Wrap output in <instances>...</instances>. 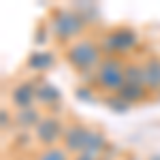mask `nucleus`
Returning a JSON list of instances; mask_svg holds the SVG:
<instances>
[{
    "label": "nucleus",
    "mask_w": 160,
    "mask_h": 160,
    "mask_svg": "<svg viewBox=\"0 0 160 160\" xmlns=\"http://www.w3.org/2000/svg\"><path fill=\"white\" fill-rule=\"evenodd\" d=\"M102 58L105 53L100 49V41L98 37H92V34H86L79 41L71 43L68 47H64V60L68 62V66L86 86L92 83V77L100 66Z\"/></svg>",
    "instance_id": "f257e3e1"
},
{
    "label": "nucleus",
    "mask_w": 160,
    "mask_h": 160,
    "mask_svg": "<svg viewBox=\"0 0 160 160\" xmlns=\"http://www.w3.org/2000/svg\"><path fill=\"white\" fill-rule=\"evenodd\" d=\"M47 24L53 41L60 47H68L71 43L79 41L86 37L90 24L79 11H75L73 7H53L47 15Z\"/></svg>",
    "instance_id": "f03ea898"
},
{
    "label": "nucleus",
    "mask_w": 160,
    "mask_h": 160,
    "mask_svg": "<svg viewBox=\"0 0 160 160\" xmlns=\"http://www.w3.org/2000/svg\"><path fill=\"white\" fill-rule=\"evenodd\" d=\"M98 41L105 56H118V58L128 60V56L137 51L139 43H141V37L132 26L118 24L113 28H107L105 32H100Z\"/></svg>",
    "instance_id": "7ed1b4c3"
},
{
    "label": "nucleus",
    "mask_w": 160,
    "mask_h": 160,
    "mask_svg": "<svg viewBox=\"0 0 160 160\" xmlns=\"http://www.w3.org/2000/svg\"><path fill=\"white\" fill-rule=\"evenodd\" d=\"M124 83H126V58L105 56L90 86L102 96H109V94H118L124 88Z\"/></svg>",
    "instance_id": "20e7f679"
},
{
    "label": "nucleus",
    "mask_w": 160,
    "mask_h": 160,
    "mask_svg": "<svg viewBox=\"0 0 160 160\" xmlns=\"http://www.w3.org/2000/svg\"><path fill=\"white\" fill-rule=\"evenodd\" d=\"M66 124L68 122H64V118H60V115L45 113V118L41 120V124L32 130V137L41 145V149L62 145V137H64V130H66Z\"/></svg>",
    "instance_id": "39448f33"
},
{
    "label": "nucleus",
    "mask_w": 160,
    "mask_h": 160,
    "mask_svg": "<svg viewBox=\"0 0 160 160\" xmlns=\"http://www.w3.org/2000/svg\"><path fill=\"white\" fill-rule=\"evenodd\" d=\"M37 107H41L45 113H51V115H58V111L64 109L60 88L45 77H37Z\"/></svg>",
    "instance_id": "423d86ee"
},
{
    "label": "nucleus",
    "mask_w": 160,
    "mask_h": 160,
    "mask_svg": "<svg viewBox=\"0 0 160 160\" xmlns=\"http://www.w3.org/2000/svg\"><path fill=\"white\" fill-rule=\"evenodd\" d=\"M90 130H92L90 124H83V122H79V120L68 122L66 124V130H64V137H62V148L66 149L73 158L79 156V154H83L88 137H90Z\"/></svg>",
    "instance_id": "0eeeda50"
},
{
    "label": "nucleus",
    "mask_w": 160,
    "mask_h": 160,
    "mask_svg": "<svg viewBox=\"0 0 160 160\" xmlns=\"http://www.w3.org/2000/svg\"><path fill=\"white\" fill-rule=\"evenodd\" d=\"M9 100L15 107V111L37 107V77L19 79L9 92Z\"/></svg>",
    "instance_id": "6e6552de"
},
{
    "label": "nucleus",
    "mask_w": 160,
    "mask_h": 160,
    "mask_svg": "<svg viewBox=\"0 0 160 160\" xmlns=\"http://www.w3.org/2000/svg\"><path fill=\"white\" fill-rule=\"evenodd\" d=\"M56 53L49 49H34L30 56H28V60H26V68L30 71L32 75H37V77H45V73L56 66Z\"/></svg>",
    "instance_id": "1a4fd4ad"
},
{
    "label": "nucleus",
    "mask_w": 160,
    "mask_h": 160,
    "mask_svg": "<svg viewBox=\"0 0 160 160\" xmlns=\"http://www.w3.org/2000/svg\"><path fill=\"white\" fill-rule=\"evenodd\" d=\"M143 62V86L152 92V96H160V56L149 53Z\"/></svg>",
    "instance_id": "9d476101"
},
{
    "label": "nucleus",
    "mask_w": 160,
    "mask_h": 160,
    "mask_svg": "<svg viewBox=\"0 0 160 160\" xmlns=\"http://www.w3.org/2000/svg\"><path fill=\"white\" fill-rule=\"evenodd\" d=\"M43 118H45V111L41 107H30V109H22L13 113V122L19 132H32Z\"/></svg>",
    "instance_id": "9b49d317"
},
{
    "label": "nucleus",
    "mask_w": 160,
    "mask_h": 160,
    "mask_svg": "<svg viewBox=\"0 0 160 160\" xmlns=\"http://www.w3.org/2000/svg\"><path fill=\"white\" fill-rule=\"evenodd\" d=\"M107 148H109L107 132H105L100 126H92L83 154H90V156H94V158H102V156H105V152H107Z\"/></svg>",
    "instance_id": "f8f14e48"
},
{
    "label": "nucleus",
    "mask_w": 160,
    "mask_h": 160,
    "mask_svg": "<svg viewBox=\"0 0 160 160\" xmlns=\"http://www.w3.org/2000/svg\"><path fill=\"white\" fill-rule=\"evenodd\" d=\"M118 94H120L126 102H130V105H139V102H145V100L154 98L152 92H149L145 86H141V83H124V88Z\"/></svg>",
    "instance_id": "ddd939ff"
},
{
    "label": "nucleus",
    "mask_w": 160,
    "mask_h": 160,
    "mask_svg": "<svg viewBox=\"0 0 160 160\" xmlns=\"http://www.w3.org/2000/svg\"><path fill=\"white\" fill-rule=\"evenodd\" d=\"M100 100H102V105L107 107L109 111H113V113H118V115H124V113H128L130 111V102H126V100L120 96V94H109V96H100Z\"/></svg>",
    "instance_id": "4468645a"
},
{
    "label": "nucleus",
    "mask_w": 160,
    "mask_h": 160,
    "mask_svg": "<svg viewBox=\"0 0 160 160\" xmlns=\"http://www.w3.org/2000/svg\"><path fill=\"white\" fill-rule=\"evenodd\" d=\"M32 160H73V156L62 145H56V148H45L41 152H37V156Z\"/></svg>",
    "instance_id": "2eb2a0df"
},
{
    "label": "nucleus",
    "mask_w": 160,
    "mask_h": 160,
    "mask_svg": "<svg viewBox=\"0 0 160 160\" xmlns=\"http://www.w3.org/2000/svg\"><path fill=\"white\" fill-rule=\"evenodd\" d=\"M126 83L143 86V62L141 60H126Z\"/></svg>",
    "instance_id": "dca6fc26"
},
{
    "label": "nucleus",
    "mask_w": 160,
    "mask_h": 160,
    "mask_svg": "<svg viewBox=\"0 0 160 160\" xmlns=\"http://www.w3.org/2000/svg\"><path fill=\"white\" fill-rule=\"evenodd\" d=\"M75 98H77V100H83V102H94L98 96H96V90H94L92 86L79 83V86L75 88Z\"/></svg>",
    "instance_id": "f3484780"
},
{
    "label": "nucleus",
    "mask_w": 160,
    "mask_h": 160,
    "mask_svg": "<svg viewBox=\"0 0 160 160\" xmlns=\"http://www.w3.org/2000/svg\"><path fill=\"white\" fill-rule=\"evenodd\" d=\"M51 32H49V24H47V19H43V22H38L37 24V32H34V45L37 47H43L47 41H49Z\"/></svg>",
    "instance_id": "a211bd4d"
},
{
    "label": "nucleus",
    "mask_w": 160,
    "mask_h": 160,
    "mask_svg": "<svg viewBox=\"0 0 160 160\" xmlns=\"http://www.w3.org/2000/svg\"><path fill=\"white\" fill-rule=\"evenodd\" d=\"M0 126H2V132L11 130V126H15L13 115L9 113V109H7V107H2V109H0Z\"/></svg>",
    "instance_id": "6ab92c4d"
},
{
    "label": "nucleus",
    "mask_w": 160,
    "mask_h": 160,
    "mask_svg": "<svg viewBox=\"0 0 160 160\" xmlns=\"http://www.w3.org/2000/svg\"><path fill=\"white\" fill-rule=\"evenodd\" d=\"M15 143H17L19 148H30V143H32V139H30V132H19Z\"/></svg>",
    "instance_id": "aec40b11"
},
{
    "label": "nucleus",
    "mask_w": 160,
    "mask_h": 160,
    "mask_svg": "<svg viewBox=\"0 0 160 160\" xmlns=\"http://www.w3.org/2000/svg\"><path fill=\"white\" fill-rule=\"evenodd\" d=\"M73 160H100V158H94V156H90V154H79V156H75Z\"/></svg>",
    "instance_id": "412c9836"
},
{
    "label": "nucleus",
    "mask_w": 160,
    "mask_h": 160,
    "mask_svg": "<svg viewBox=\"0 0 160 160\" xmlns=\"http://www.w3.org/2000/svg\"><path fill=\"white\" fill-rule=\"evenodd\" d=\"M148 160H160V154H152V156H148Z\"/></svg>",
    "instance_id": "4be33fe9"
},
{
    "label": "nucleus",
    "mask_w": 160,
    "mask_h": 160,
    "mask_svg": "<svg viewBox=\"0 0 160 160\" xmlns=\"http://www.w3.org/2000/svg\"><path fill=\"white\" fill-rule=\"evenodd\" d=\"M124 160H141L139 156H128V158H124Z\"/></svg>",
    "instance_id": "5701e85b"
}]
</instances>
